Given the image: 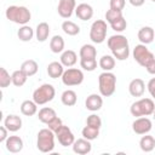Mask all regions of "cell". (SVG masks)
<instances>
[{
	"label": "cell",
	"instance_id": "obj_45",
	"mask_svg": "<svg viewBox=\"0 0 155 155\" xmlns=\"http://www.w3.org/2000/svg\"><path fill=\"white\" fill-rule=\"evenodd\" d=\"M153 119L155 120V110H154V113H153Z\"/></svg>",
	"mask_w": 155,
	"mask_h": 155
},
{
	"label": "cell",
	"instance_id": "obj_13",
	"mask_svg": "<svg viewBox=\"0 0 155 155\" xmlns=\"http://www.w3.org/2000/svg\"><path fill=\"white\" fill-rule=\"evenodd\" d=\"M71 147H73V151L75 154H79V155H86V154L91 153V150H92L91 140H88L84 137L75 139V142L73 143Z\"/></svg>",
	"mask_w": 155,
	"mask_h": 155
},
{
	"label": "cell",
	"instance_id": "obj_42",
	"mask_svg": "<svg viewBox=\"0 0 155 155\" xmlns=\"http://www.w3.org/2000/svg\"><path fill=\"white\" fill-rule=\"evenodd\" d=\"M147 87H148V91H149L150 96H151L153 98H155V78H151V79L148 81Z\"/></svg>",
	"mask_w": 155,
	"mask_h": 155
},
{
	"label": "cell",
	"instance_id": "obj_39",
	"mask_svg": "<svg viewBox=\"0 0 155 155\" xmlns=\"http://www.w3.org/2000/svg\"><path fill=\"white\" fill-rule=\"evenodd\" d=\"M86 125L92 126V127H96V128H101V126H102V119L97 114H91L86 119Z\"/></svg>",
	"mask_w": 155,
	"mask_h": 155
},
{
	"label": "cell",
	"instance_id": "obj_22",
	"mask_svg": "<svg viewBox=\"0 0 155 155\" xmlns=\"http://www.w3.org/2000/svg\"><path fill=\"white\" fill-rule=\"evenodd\" d=\"M63 73H64V65L61 62H51L47 65V74L52 79L62 78Z\"/></svg>",
	"mask_w": 155,
	"mask_h": 155
},
{
	"label": "cell",
	"instance_id": "obj_3",
	"mask_svg": "<svg viewBox=\"0 0 155 155\" xmlns=\"http://www.w3.org/2000/svg\"><path fill=\"white\" fill-rule=\"evenodd\" d=\"M5 16L8 21L21 25L27 24L31 18V13L25 6H17V5L8 6L5 11Z\"/></svg>",
	"mask_w": 155,
	"mask_h": 155
},
{
	"label": "cell",
	"instance_id": "obj_32",
	"mask_svg": "<svg viewBox=\"0 0 155 155\" xmlns=\"http://www.w3.org/2000/svg\"><path fill=\"white\" fill-rule=\"evenodd\" d=\"M62 30L69 36H75L80 33V27L76 23H74L73 21L67 19L62 23Z\"/></svg>",
	"mask_w": 155,
	"mask_h": 155
},
{
	"label": "cell",
	"instance_id": "obj_12",
	"mask_svg": "<svg viewBox=\"0 0 155 155\" xmlns=\"http://www.w3.org/2000/svg\"><path fill=\"white\" fill-rule=\"evenodd\" d=\"M75 8H76L75 0H59L57 6V12L62 18L68 19L75 12Z\"/></svg>",
	"mask_w": 155,
	"mask_h": 155
},
{
	"label": "cell",
	"instance_id": "obj_41",
	"mask_svg": "<svg viewBox=\"0 0 155 155\" xmlns=\"http://www.w3.org/2000/svg\"><path fill=\"white\" fill-rule=\"evenodd\" d=\"M125 5H126V0H110V2H109L110 8L117 10V11H122Z\"/></svg>",
	"mask_w": 155,
	"mask_h": 155
},
{
	"label": "cell",
	"instance_id": "obj_27",
	"mask_svg": "<svg viewBox=\"0 0 155 155\" xmlns=\"http://www.w3.org/2000/svg\"><path fill=\"white\" fill-rule=\"evenodd\" d=\"M64 39L61 35H53L50 40V50L53 53H61L64 51Z\"/></svg>",
	"mask_w": 155,
	"mask_h": 155
},
{
	"label": "cell",
	"instance_id": "obj_10",
	"mask_svg": "<svg viewBox=\"0 0 155 155\" xmlns=\"http://www.w3.org/2000/svg\"><path fill=\"white\" fill-rule=\"evenodd\" d=\"M153 128V122L149 117L147 116H139V117H136V120L132 122V130L136 134H139V136H143V134H147L151 131Z\"/></svg>",
	"mask_w": 155,
	"mask_h": 155
},
{
	"label": "cell",
	"instance_id": "obj_19",
	"mask_svg": "<svg viewBox=\"0 0 155 155\" xmlns=\"http://www.w3.org/2000/svg\"><path fill=\"white\" fill-rule=\"evenodd\" d=\"M138 40L144 44V45H148V44H151L154 38H155V31L151 27H142L139 30H138Z\"/></svg>",
	"mask_w": 155,
	"mask_h": 155
},
{
	"label": "cell",
	"instance_id": "obj_18",
	"mask_svg": "<svg viewBox=\"0 0 155 155\" xmlns=\"http://www.w3.org/2000/svg\"><path fill=\"white\" fill-rule=\"evenodd\" d=\"M4 126L8 132H17L22 128V119L16 114H8L4 120Z\"/></svg>",
	"mask_w": 155,
	"mask_h": 155
},
{
	"label": "cell",
	"instance_id": "obj_36",
	"mask_svg": "<svg viewBox=\"0 0 155 155\" xmlns=\"http://www.w3.org/2000/svg\"><path fill=\"white\" fill-rule=\"evenodd\" d=\"M80 67L86 71H93L97 68V59L96 58H92V59L80 58Z\"/></svg>",
	"mask_w": 155,
	"mask_h": 155
},
{
	"label": "cell",
	"instance_id": "obj_43",
	"mask_svg": "<svg viewBox=\"0 0 155 155\" xmlns=\"http://www.w3.org/2000/svg\"><path fill=\"white\" fill-rule=\"evenodd\" d=\"M7 132H8V130L5 126H1L0 127V143H5L6 142V139L8 138Z\"/></svg>",
	"mask_w": 155,
	"mask_h": 155
},
{
	"label": "cell",
	"instance_id": "obj_8",
	"mask_svg": "<svg viewBox=\"0 0 155 155\" xmlns=\"http://www.w3.org/2000/svg\"><path fill=\"white\" fill-rule=\"evenodd\" d=\"M107 21L104 19H97L92 23L90 29V39L93 44H102L107 39Z\"/></svg>",
	"mask_w": 155,
	"mask_h": 155
},
{
	"label": "cell",
	"instance_id": "obj_23",
	"mask_svg": "<svg viewBox=\"0 0 155 155\" xmlns=\"http://www.w3.org/2000/svg\"><path fill=\"white\" fill-rule=\"evenodd\" d=\"M56 116H57V114H56L54 109H52V108H50V107H44V108H41V109L39 110V113H38V119H39L42 124H46V125H47L51 120H53Z\"/></svg>",
	"mask_w": 155,
	"mask_h": 155
},
{
	"label": "cell",
	"instance_id": "obj_16",
	"mask_svg": "<svg viewBox=\"0 0 155 155\" xmlns=\"http://www.w3.org/2000/svg\"><path fill=\"white\" fill-rule=\"evenodd\" d=\"M75 15L81 21H88L93 17V7L90 4L81 2L75 8Z\"/></svg>",
	"mask_w": 155,
	"mask_h": 155
},
{
	"label": "cell",
	"instance_id": "obj_44",
	"mask_svg": "<svg viewBox=\"0 0 155 155\" xmlns=\"http://www.w3.org/2000/svg\"><path fill=\"white\" fill-rule=\"evenodd\" d=\"M128 1H130V4H131L132 6H134V7H140V6H143L144 2H145V0H128Z\"/></svg>",
	"mask_w": 155,
	"mask_h": 155
},
{
	"label": "cell",
	"instance_id": "obj_9",
	"mask_svg": "<svg viewBox=\"0 0 155 155\" xmlns=\"http://www.w3.org/2000/svg\"><path fill=\"white\" fill-rule=\"evenodd\" d=\"M84 73L81 69L78 68H68L67 70H64L63 75H62V82L70 87V86H79L82 84L84 81Z\"/></svg>",
	"mask_w": 155,
	"mask_h": 155
},
{
	"label": "cell",
	"instance_id": "obj_7",
	"mask_svg": "<svg viewBox=\"0 0 155 155\" xmlns=\"http://www.w3.org/2000/svg\"><path fill=\"white\" fill-rule=\"evenodd\" d=\"M56 96V90L51 84H42L33 92V101L38 105H44L51 102Z\"/></svg>",
	"mask_w": 155,
	"mask_h": 155
},
{
	"label": "cell",
	"instance_id": "obj_2",
	"mask_svg": "<svg viewBox=\"0 0 155 155\" xmlns=\"http://www.w3.org/2000/svg\"><path fill=\"white\" fill-rule=\"evenodd\" d=\"M134 61L151 75H155V56L144 44L136 45L132 52Z\"/></svg>",
	"mask_w": 155,
	"mask_h": 155
},
{
	"label": "cell",
	"instance_id": "obj_34",
	"mask_svg": "<svg viewBox=\"0 0 155 155\" xmlns=\"http://www.w3.org/2000/svg\"><path fill=\"white\" fill-rule=\"evenodd\" d=\"M81 134H82L84 138H86L88 140H93V139H97L98 138V136H99V128H96V127H92V126L86 125L82 128Z\"/></svg>",
	"mask_w": 155,
	"mask_h": 155
},
{
	"label": "cell",
	"instance_id": "obj_35",
	"mask_svg": "<svg viewBox=\"0 0 155 155\" xmlns=\"http://www.w3.org/2000/svg\"><path fill=\"white\" fill-rule=\"evenodd\" d=\"M10 84H12V75H10V73L1 67L0 68V87L5 88L10 86Z\"/></svg>",
	"mask_w": 155,
	"mask_h": 155
},
{
	"label": "cell",
	"instance_id": "obj_5",
	"mask_svg": "<svg viewBox=\"0 0 155 155\" xmlns=\"http://www.w3.org/2000/svg\"><path fill=\"white\" fill-rule=\"evenodd\" d=\"M155 110V103L151 98H140L133 102L130 107V113L134 117L150 116Z\"/></svg>",
	"mask_w": 155,
	"mask_h": 155
},
{
	"label": "cell",
	"instance_id": "obj_11",
	"mask_svg": "<svg viewBox=\"0 0 155 155\" xmlns=\"http://www.w3.org/2000/svg\"><path fill=\"white\" fill-rule=\"evenodd\" d=\"M54 134H56V138L58 139V143L62 147H70L75 142L74 133L67 125H63L58 131L54 132Z\"/></svg>",
	"mask_w": 155,
	"mask_h": 155
},
{
	"label": "cell",
	"instance_id": "obj_30",
	"mask_svg": "<svg viewBox=\"0 0 155 155\" xmlns=\"http://www.w3.org/2000/svg\"><path fill=\"white\" fill-rule=\"evenodd\" d=\"M61 101L65 107H73L78 102V94L73 90H65L61 96Z\"/></svg>",
	"mask_w": 155,
	"mask_h": 155
},
{
	"label": "cell",
	"instance_id": "obj_20",
	"mask_svg": "<svg viewBox=\"0 0 155 155\" xmlns=\"http://www.w3.org/2000/svg\"><path fill=\"white\" fill-rule=\"evenodd\" d=\"M78 62V54L75 51L73 50H65L62 52L61 54V63L67 67V68H70L73 65H75V63Z\"/></svg>",
	"mask_w": 155,
	"mask_h": 155
},
{
	"label": "cell",
	"instance_id": "obj_28",
	"mask_svg": "<svg viewBox=\"0 0 155 155\" xmlns=\"http://www.w3.org/2000/svg\"><path fill=\"white\" fill-rule=\"evenodd\" d=\"M19 69H22L28 75V78H30V76H33V75H35L38 73L39 65H38L36 61H34V59H27V61H24L21 64V68Z\"/></svg>",
	"mask_w": 155,
	"mask_h": 155
},
{
	"label": "cell",
	"instance_id": "obj_37",
	"mask_svg": "<svg viewBox=\"0 0 155 155\" xmlns=\"http://www.w3.org/2000/svg\"><path fill=\"white\" fill-rule=\"evenodd\" d=\"M121 17H124L122 11H117V10L109 8V10L105 12V21H107L109 24H111L113 22H115L116 19H119V18H121Z\"/></svg>",
	"mask_w": 155,
	"mask_h": 155
},
{
	"label": "cell",
	"instance_id": "obj_4",
	"mask_svg": "<svg viewBox=\"0 0 155 155\" xmlns=\"http://www.w3.org/2000/svg\"><path fill=\"white\" fill-rule=\"evenodd\" d=\"M98 88L103 97H110L116 90V75L111 71H103L98 76Z\"/></svg>",
	"mask_w": 155,
	"mask_h": 155
},
{
	"label": "cell",
	"instance_id": "obj_6",
	"mask_svg": "<svg viewBox=\"0 0 155 155\" xmlns=\"http://www.w3.org/2000/svg\"><path fill=\"white\" fill-rule=\"evenodd\" d=\"M54 138L56 134L48 127L42 128L38 132L36 137V148L41 153H51L54 149Z\"/></svg>",
	"mask_w": 155,
	"mask_h": 155
},
{
	"label": "cell",
	"instance_id": "obj_14",
	"mask_svg": "<svg viewBox=\"0 0 155 155\" xmlns=\"http://www.w3.org/2000/svg\"><path fill=\"white\" fill-rule=\"evenodd\" d=\"M23 139L19 136H8V138L5 142V147L7 149V151L12 153V154H17L19 151H22L23 149Z\"/></svg>",
	"mask_w": 155,
	"mask_h": 155
},
{
	"label": "cell",
	"instance_id": "obj_26",
	"mask_svg": "<svg viewBox=\"0 0 155 155\" xmlns=\"http://www.w3.org/2000/svg\"><path fill=\"white\" fill-rule=\"evenodd\" d=\"M34 35H35L34 29H33L30 25H27V24L22 25V27L18 29V31H17V36H18V39H19L21 41H23V42H28V41H30V40L33 39Z\"/></svg>",
	"mask_w": 155,
	"mask_h": 155
},
{
	"label": "cell",
	"instance_id": "obj_29",
	"mask_svg": "<svg viewBox=\"0 0 155 155\" xmlns=\"http://www.w3.org/2000/svg\"><path fill=\"white\" fill-rule=\"evenodd\" d=\"M98 65L103 69V71H111L115 68V58L113 54H104L101 57Z\"/></svg>",
	"mask_w": 155,
	"mask_h": 155
},
{
	"label": "cell",
	"instance_id": "obj_21",
	"mask_svg": "<svg viewBox=\"0 0 155 155\" xmlns=\"http://www.w3.org/2000/svg\"><path fill=\"white\" fill-rule=\"evenodd\" d=\"M50 35V25L46 22H41L36 25L35 29V38L39 42H45Z\"/></svg>",
	"mask_w": 155,
	"mask_h": 155
},
{
	"label": "cell",
	"instance_id": "obj_40",
	"mask_svg": "<svg viewBox=\"0 0 155 155\" xmlns=\"http://www.w3.org/2000/svg\"><path fill=\"white\" fill-rule=\"evenodd\" d=\"M63 125H64V124H63L62 119H61V117H58V116H56L53 120H51V121L47 124V127H48L51 131L56 132V131H58Z\"/></svg>",
	"mask_w": 155,
	"mask_h": 155
},
{
	"label": "cell",
	"instance_id": "obj_38",
	"mask_svg": "<svg viewBox=\"0 0 155 155\" xmlns=\"http://www.w3.org/2000/svg\"><path fill=\"white\" fill-rule=\"evenodd\" d=\"M110 27H111V29H113L114 31H116V33H122V31L126 30V28H127V22H126V19H125V17H121V18L116 19L115 22H113V23L110 24Z\"/></svg>",
	"mask_w": 155,
	"mask_h": 155
},
{
	"label": "cell",
	"instance_id": "obj_31",
	"mask_svg": "<svg viewBox=\"0 0 155 155\" xmlns=\"http://www.w3.org/2000/svg\"><path fill=\"white\" fill-rule=\"evenodd\" d=\"M79 56L80 58H85V59H92L97 57V50L93 45L91 44H85L81 46L80 51H79Z\"/></svg>",
	"mask_w": 155,
	"mask_h": 155
},
{
	"label": "cell",
	"instance_id": "obj_1",
	"mask_svg": "<svg viewBox=\"0 0 155 155\" xmlns=\"http://www.w3.org/2000/svg\"><path fill=\"white\" fill-rule=\"evenodd\" d=\"M107 45H108L109 50L111 51V54L114 56L115 59L126 61L128 58V56H130V45H128V40L125 35H122V34L111 35L108 39Z\"/></svg>",
	"mask_w": 155,
	"mask_h": 155
},
{
	"label": "cell",
	"instance_id": "obj_25",
	"mask_svg": "<svg viewBox=\"0 0 155 155\" xmlns=\"http://www.w3.org/2000/svg\"><path fill=\"white\" fill-rule=\"evenodd\" d=\"M21 113L25 116H33L38 113V104L34 101H23L21 104Z\"/></svg>",
	"mask_w": 155,
	"mask_h": 155
},
{
	"label": "cell",
	"instance_id": "obj_17",
	"mask_svg": "<svg viewBox=\"0 0 155 155\" xmlns=\"http://www.w3.org/2000/svg\"><path fill=\"white\" fill-rule=\"evenodd\" d=\"M144 91H145V82L142 79L136 78L131 80L128 85V92L132 97H142L144 94Z\"/></svg>",
	"mask_w": 155,
	"mask_h": 155
},
{
	"label": "cell",
	"instance_id": "obj_15",
	"mask_svg": "<svg viewBox=\"0 0 155 155\" xmlns=\"http://www.w3.org/2000/svg\"><path fill=\"white\" fill-rule=\"evenodd\" d=\"M102 97H103L102 94H97V93H92V94L87 96V98L85 101L86 109L90 111H98L103 105V98Z\"/></svg>",
	"mask_w": 155,
	"mask_h": 155
},
{
	"label": "cell",
	"instance_id": "obj_46",
	"mask_svg": "<svg viewBox=\"0 0 155 155\" xmlns=\"http://www.w3.org/2000/svg\"><path fill=\"white\" fill-rule=\"evenodd\" d=\"M151 1H153V2H155V0H151Z\"/></svg>",
	"mask_w": 155,
	"mask_h": 155
},
{
	"label": "cell",
	"instance_id": "obj_33",
	"mask_svg": "<svg viewBox=\"0 0 155 155\" xmlns=\"http://www.w3.org/2000/svg\"><path fill=\"white\" fill-rule=\"evenodd\" d=\"M11 75H12V84H13L16 87H22V86L27 82L28 75H27L22 69L15 70Z\"/></svg>",
	"mask_w": 155,
	"mask_h": 155
},
{
	"label": "cell",
	"instance_id": "obj_24",
	"mask_svg": "<svg viewBox=\"0 0 155 155\" xmlns=\"http://www.w3.org/2000/svg\"><path fill=\"white\" fill-rule=\"evenodd\" d=\"M139 148L142 149V151L144 153H150L155 149V138L153 136L143 134L140 140H139Z\"/></svg>",
	"mask_w": 155,
	"mask_h": 155
}]
</instances>
